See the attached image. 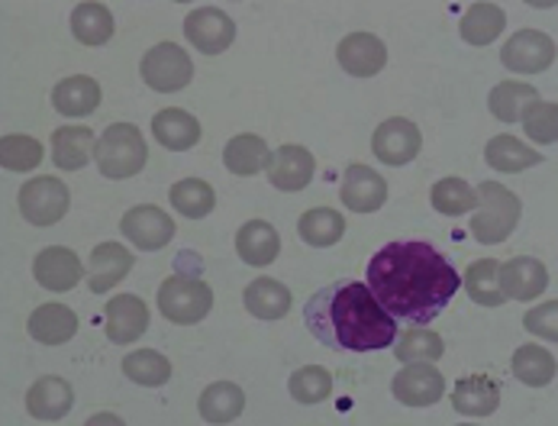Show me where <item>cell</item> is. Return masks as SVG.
<instances>
[{
  "instance_id": "cell-1",
  "label": "cell",
  "mask_w": 558,
  "mask_h": 426,
  "mask_svg": "<svg viewBox=\"0 0 558 426\" xmlns=\"http://www.w3.org/2000/svg\"><path fill=\"white\" fill-rule=\"evenodd\" d=\"M368 288L395 320L429 324L462 288V275L429 243L403 240L381 246L368 261Z\"/></svg>"
},
{
  "instance_id": "cell-2",
  "label": "cell",
  "mask_w": 558,
  "mask_h": 426,
  "mask_svg": "<svg viewBox=\"0 0 558 426\" xmlns=\"http://www.w3.org/2000/svg\"><path fill=\"white\" fill-rule=\"evenodd\" d=\"M314 340L336 352H378L398 342V320L365 281H332L304 307Z\"/></svg>"
},
{
  "instance_id": "cell-3",
  "label": "cell",
  "mask_w": 558,
  "mask_h": 426,
  "mask_svg": "<svg viewBox=\"0 0 558 426\" xmlns=\"http://www.w3.org/2000/svg\"><path fill=\"white\" fill-rule=\"evenodd\" d=\"M94 162H97L100 174L110 181H123V178L140 174L143 166L149 162V146L143 139V130L133 123H110L97 136Z\"/></svg>"
},
{
  "instance_id": "cell-4",
  "label": "cell",
  "mask_w": 558,
  "mask_h": 426,
  "mask_svg": "<svg viewBox=\"0 0 558 426\" xmlns=\"http://www.w3.org/2000/svg\"><path fill=\"white\" fill-rule=\"evenodd\" d=\"M478 210L469 223L472 236L481 246H497L504 240H510V233L520 223L523 204L513 191H507L500 181H481L478 184Z\"/></svg>"
},
{
  "instance_id": "cell-5",
  "label": "cell",
  "mask_w": 558,
  "mask_h": 426,
  "mask_svg": "<svg viewBox=\"0 0 558 426\" xmlns=\"http://www.w3.org/2000/svg\"><path fill=\"white\" fill-rule=\"evenodd\" d=\"M159 304L161 317L178 324V327H194L201 324L210 307H214V291L204 278L194 275H171L159 284Z\"/></svg>"
},
{
  "instance_id": "cell-6",
  "label": "cell",
  "mask_w": 558,
  "mask_h": 426,
  "mask_svg": "<svg viewBox=\"0 0 558 426\" xmlns=\"http://www.w3.org/2000/svg\"><path fill=\"white\" fill-rule=\"evenodd\" d=\"M16 204H20V214H23L26 223H33V227H56L69 214V207H72V191L65 187L62 178L39 174V178H29L20 187Z\"/></svg>"
},
{
  "instance_id": "cell-7",
  "label": "cell",
  "mask_w": 558,
  "mask_h": 426,
  "mask_svg": "<svg viewBox=\"0 0 558 426\" xmlns=\"http://www.w3.org/2000/svg\"><path fill=\"white\" fill-rule=\"evenodd\" d=\"M556 39L549 33H543V29H520L500 49L504 69L517 72V75H543L556 62Z\"/></svg>"
},
{
  "instance_id": "cell-8",
  "label": "cell",
  "mask_w": 558,
  "mask_h": 426,
  "mask_svg": "<svg viewBox=\"0 0 558 426\" xmlns=\"http://www.w3.org/2000/svg\"><path fill=\"white\" fill-rule=\"evenodd\" d=\"M140 72H143V82L153 87V90H159V94H174V90H184V87L191 85V78H194V62H191V56H187L181 46H174V42H159V46H153V49L143 56Z\"/></svg>"
},
{
  "instance_id": "cell-9",
  "label": "cell",
  "mask_w": 558,
  "mask_h": 426,
  "mask_svg": "<svg viewBox=\"0 0 558 426\" xmlns=\"http://www.w3.org/2000/svg\"><path fill=\"white\" fill-rule=\"evenodd\" d=\"M187 42L204 56H223L236 39V23L220 7H197L184 16Z\"/></svg>"
},
{
  "instance_id": "cell-10",
  "label": "cell",
  "mask_w": 558,
  "mask_h": 426,
  "mask_svg": "<svg viewBox=\"0 0 558 426\" xmlns=\"http://www.w3.org/2000/svg\"><path fill=\"white\" fill-rule=\"evenodd\" d=\"M120 233L140 249V253H159L174 240V220L156 204H136L123 214Z\"/></svg>"
},
{
  "instance_id": "cell-11",
  "label": "cell",
  "mask_w": 558,
  "mask_h": 426,
  "mask_svg": "<svg viewBox=\"0 0 558 426\" xmlns=\"http://www.w3.org/2000/svg\"><path fill=\"white\" fill-rule=\"evenodd\" d=\"M391 394L403 407H433L446 394V378L433 362L403 365L391 378Z\"/></svg>"
},
{
  "instance_id": "cell-12",
  "label": "cell",
  "mask_w": 558,
  "mask_h": 426,
  "mask_svg": "<svg viewBox=\"0 0 558 426\" xmlns=\"http://www.w3.org/2000/svg\"><path fill=\"white\" fill-rule=\"evenodd\" d=\"M420 149H423V133L407 117H391V120L378 123V130L372 136V153L378 156V162L395 166V169L413 162L420 156Z\"/></svg>"
},
{
  "instance_id": "cell-13",
  "label": "cell",
  "mask_w": 558,
  "mask_h": 426,
  "mask_svg": "<svg viewBox=\"0 0 558 426\" xmlns=\"http://www.w3.org/2000/svg\"><path fill=\"white\" fill-rule=\"evenodd\" d=\"M33 278L46 291L62 294V291H72L78 281H87V265L69 246H49L33 258Z\"/></svg>"
},
{
  "instance_id": "cell-14",
  "label": "cell",
  "mask_w": 558,
  "mask_h": 426,
  "mask_svg": "<svg viewBox=\"0 0 558 426\" xmlns=\"http://www.w3.org/2000/svg\"><path fill=\"white\" fill-rule=\"evenodd\" d=\"M336 59L352 78H375L388 65V46L375 33H349L336 46Z\"/></svg>"
},
{
  "instance_id": "cell-15",
  "label": "cell",
  "mask_w": 558,
  "mask_h": 426,
  "mask_svg": "<svg viewBox=\"0 0 558 426\" xmlns=\"http://www.w3.org/2000/svg\"><path fill=\"white\" fill-rule=\"evenodd\" d=\"M104 330L107 340L117 345L136 342L149 330V307L143 297L136 294H117L113 301H107L104 307Z\"/></svg>"
},
{
  "instance_id": "cell-16",
  "label": "cell",
  "mask_w": 558,
  "mask_h": 426,
  "mask_svg": "<svg viewBox=\"0 0 558 426\" xmlns=\"http://www.w3.org/2000/svg\"><path fill=\"white\" fill-rule=\"evenodd\" d=\"M339 197L352 214H375L388 200V181L368 166H349L339 184Z\"/></svg>"
},
{
  "instance_id": "cell-17",
  "label": "cell",
  "mask_w": 558,
  "mask_h": 426,
  "mask_svg": "<svg viewBox=\"0 0 558 426\" xmlns=\"http://www.w3.org/2000/svg\"><path fill=\"white\" fill-rule=\"evenodd\" d=\"M136 265V256L120 246V243H100L90 249V258H87V288L90 294H107L113 291Z\"/></svg>"
},
{
  "instance_id": "cell-18",
  "label": "cell",
  "mask_w": 558,
  "mask_h": 426,
  "mask_svg": "<svg viewBox=\"0 0 558 426\" xmlns=\"http://www.w3.org/2000/svg\"><path fill=\"white\" fill-rule=\"evenodd\" d=\"M72 404H75V391L59 375H43L26 391V411L36 421H49V424L52 421H62V417L72 414Z\"/></svg>"
},
{
  "instance_id": "cell-19",
  "label": "cell",
  "mask_w": 558,
  "mask_h": 426,
  "mask_svg": "<svg viewBox=\"0 0 558 426\" xmlns=\"http://www.w3.org/2000/svg\"><path fill=\"white\" fill-rule=\"evenodd\" d=\"M504 294L507 301H520L530 304L536 301L546 288H549V268L533 256H517L510 261H504Z\"/></svg>"
},
{
  "instance_id": "cell-20",
  "label": "cell",
  "mask_w": 558,
  "mask_h": 426,
  "mask_svg": "<svg viewBox=\"0 0 558 426\" xmlns=\"http://www.w3.org/2000/svg\"><path fill=\"white\" fill-rule=\"evenodd\" d=\"M314 171H317V159L311 149L304 146H281L275 153V166L268 171V181L271 187L278 191H304L311 181H314Z\"/></svg>"
},
{
  "instance_id": "cell-21",
  "label": "cell",
  "mask_w": 558,
  "mask_h": 426,
  "mask_svg": "<svg viewBox=\"0 0 558 426\" xmlns=\"http://www.w3.org/2000/svg\"><path fill=\"white\" fill-rule=\"evenodd\" d=\"M452 407L462 417H475V421L490 417L500 407V388L487 375H465L452 388Z\"/></svg>"
},
{
  "instance_id": "cell-22",
  "label": "cell",
  "mask_w": 558,
  "mask_h": 426,
  "mask_svg": "<svg viewBox=\"0 0 558 426\" xmlns=\"http://www.w3.org/2000/svg\"><path fill=\"white\" fill-rule=\"evenodd\" d=\"M29 337L43 345H62L78 333V314L65 304H39L26 320Z\"/></svg>"
},
{
  "instance_id": "cell-23",
  "label": "cell",
  "mask_w": 558,
  "mask_h": 426,
  "mask_svg": "<svg viewBox=\"0 0 558 426\" xmlns=\"http://www.w3.org/2000/svg\"><path fill=\"white\" fill-rule=\"evenodd\" d=\"M97 153V136L90 133V126H59L52 133V162L59 171H78L84 169Z\"/></svg>"
},
{
  "instance_id": "cell-24",
  "label": "cell",
  "mask_w": 558,
  "mask_h": 426,
  "mask_svg": "<svg viewBox=\"0 0 558 426\" xmlns=\"http://www.w3.org/2000/svg\"><path fill=\"white\" fill-rule=\"evenodd\" d=\"M236 253L245 265L265 268L281 256V236L268 220H245L236 230Z\"/></svg>"
},
{
  "instance_id": "cell-25",
  "label": "cell",
  "mask_w": 558,
  "mask_h": 426,
  "mask_svg": "<svg viewBox=\"0 0 558 426\" xmlns=\"http://www.w3.org/2000/svg\"><path fill=\"white\" fill-rule=\"evenodd\" d=\"M153 136L168 153H184L201 143V123L194 113H187L181 107H168L153 117Z\"/></svg>"
},
{
  "instance_id": "cell-26",
  "label": "cell",
  "mask_w": 558,
  "mask_h": 426,
  "mask_svg": "<svg viewBox=\"0 0 558 426\" xmlns=\"http://www.w3.org/2000/svg\"><path fill=\"white\" fill-rule=\"evenodd\" d=\"M223 166L240 174V178H252L262 171H271L275 166V153L268 149V143L255 133H240L227 143L223 149Z\"/></svg>"
},
{
  "instance_id": "cell-27",
  "label": "cell",
  "mask_w": 558,
  "mask_h": 426,
  "mask_svg": "<svg viewBox=\"0 0 558 426\" xmlns=\"http://www.w3.org/2000/svg\"><path fill=\"white\" fill-rule=\"evenodd\" d=\"M242 304L252 317L258 320H281L291 311V291L288 284L275 281V278H255L245 284L242 291Z\"/></svg>"
},
{
  "instance_id": "cell-28",
  "label": "cell",
  "mask_w": 558,
  "mask_h": 426,
  "mask_svg": "<svg viewBox=\"0 0 558 426\" xmlns=\"http://www.w3.org/2000/svg\"><path fill=\"white\" fill-rule=\"evenodd\" d=\"M52 107L62 117H90L100 107V85L90 75H69L52 87Z\"/></svg>"
},
{
  "instance_id": "cell-29",
  "label": "cell",
  "mask_w": 558,
  "mask_h": 426,
  "mask_svg": "<svg viewBox=\"0 0 558 426\" xmlns=\"http://www.w3.org/2000/svg\"><path fill=\"white\" fill-rule=\"evenodd\" d=\"M484 162L494 171H500V174H513V171H526L539 166L543 153L530 149V143H523V139L510 136V133H500L484 146Z\"/></svg>"
},
{
  "instance_id": "cell-30",
  "label": "cell",
  "mask_w": 558,
  "mask_h": 426,
  "mask_svg": "<svg viewBox=\"0 0 558 426\" xmlns=\"http://www.w3.org/2000/svg\"><path fill=\"white\" fill-rule=\"evenodd\" d=\"M197 411L207 424H233L245 411V391H242L236 381H214L204 388L201 401H197Z\"/></svg>"
},
{
  "instance_id": "cell-31",
  "label": "cell",
  "mask_w": 558,
  "mask_h": 426,
  "mask_svg": "<svg viewBox=\"0 0 558 426\" xmlns=\"http://www.w3.org/2000/svg\"><path fill=\"white\" fill-rule=\"evenodd\" d=\"M500 275H504V265L497 258H478V261H472L465 268L462 284H465V291H469V297L475 304H481V307H500L507 301Z\"/></svg>"
},
{
  "instance_id": "cell-32",
  "label": "cell",
  "mask_w": 558,
  "mask_h": 426,
  "mask_svg": "<svg viewBox=\"0 0 558 426\" xmlns=\"http://www.w3.org/2000/svg\"><path fill=\"white\" fill-rule=\"evenodd\" d=\"M504 26H507V13H504V7H497V3H472L465 13H462V20H459V33H462V39L469 42V46H490L500 33H504Z\"/></svg>"
},
{
  "instance_id": "cell-33",
  "label": "cell",
  "mask_w": 558,
  "mask_h": 426,
  "mask_svg": "<svg viewBox=\"0 0 558 426\" xmlns=\"http://www.w3.org/2000/svg\"><path fill=\"white\" fill-rule=\"evenodd\" d=\"M72 36L78 39L81 46H107L113 36V13L104 3L84 0L72 10Z\"/></svg>"
},
{
  "instance_id": "cell-34",
  "label": "cell",
  "mask_w": 558,
  "mask_h": 426,
  "mask_svg": "<svg viewBox=\"0 0 558 426\" xmlns=\"http://www.w3.org/2000/svg\"><path fill=\"white\" fill-rule=\"evenodd\" d=\"M536 100H539V90L533 85H526V82H517V78L494 85L490 94H487V107H490V113L500 123H520L523 120V110L530 104H536Z\"/></svg>"
},
{
  "instance_id": "cell-35",
  "label": "cell",
  "mask_w": 558,
  "mask_h": 426,
  "mask_svg": "<svg viewBox=\"0 0 558 426\" xmlns=\"http://www.w3.org/2000/svg\"><path fill=\"white\" fill-rule=\"evenodd\" d=\"M513 375L526 385V388H546L553 378H556V355L539 345V342H526L513 352V362H510Z\"/></svg>"
},
{
  "instance_id": "cell-36",
  "label": "cell",
  "mask_w": 558,
  "mask_h": 426,
  "mask_svg": "<svg viewBox=\"0 0 558 426\" xmlns=\"http://www.w3.org/2000/svg\"><path fill=\"white\" fill-rule=\"evenodd\" d=\"M429 204L442 217H462L478 210V187H472L465 178H439L429 191Z\"/></svg>"
},
{
  "instance_id": "cell-37",
  "label": "cell",
  "mask_w": 558,
  "mask_h": 426,
  "mask_svg": "<svg viewBox=\"0 0 558 426\" xmlns=\"http://www.w3.org/2000/svg\"><path fill=\"white\" fill-rule=\"evenodd\" d=\"M298 233L307 246L314 249H329L345 236V217L332 207H314L298 220Z\"/></svg>"
},
{
  "instance_id": "cell-38",
  "label": "cell",
  "mask_w": 558,
  "mask_h": 426,
  "mask_svg": "<svg viewBox=\"0 0 558 426\" xmlns=\"http://www.w3.org/2000/svg\"><path fill=\"white\" fill-rule=\"evenodd\" d=\"M171 207L187 217V220H201L207 214H214L217 207V191L204 181V178H181L178 184H171L168 191Z\"/></svg>"
},
{
  "instance_id": "cell-39",
  "label": "cell",
  "mask_w": 558,
  "mask_h": 426,
  "mask_svg": "<svg viewBox=\"0 0 558 426\" xmlns=\"http://www.w3.org/2000/svg\"><path fill=\"white\" fill-rule=\"evenodd\" d=\"M123 375L143 388H161L171 378V362L159 349H136L123 358Z\"/></svg>"
},
{
  "instance_id": "cell-40",
  "label": "cell",
  "mask_w": 558,
  "mask_h": 426,
  "mask_svg": "<svg viewBox=\"0 0 558 426\" xmlns=\"http://www.w3.org/2000/svg\"><path fill=\"white\" fill-rule=\"evenodd\" d=\"M43 159H46V149H43V143L33 139V136L7 133V136L0 139V166H3V171H16V174L36 171Z\"/></svg>"
},
{
  "instance_id": "cell-41",
  "label": "cell",
  "mask_w": 558,
  "mask_h": 426,
  "mask_svg": "<svg viewBox=\"0 0 558 426\" xmlns=\"http://www.w3.org/2000/svg\"><path fill=\"white\" fill-rule=\"evenodd\" d=\"M442 352H446V342H442V337H439V333H433V330H423V327L407 330V333L395 342V355H398V362H403V365L436 362V358H442Z\"/></svg>"
},
{
  "instance_id": "cell-42",
  "label": "cell",
  "mask_w": 558,
  "mask_h": 426,
  "mask_svg": "<svg viewBox=\"0 0 558 426\" xmlns=\"http://www.w3.org/2000/svg\"><path fill=\"white\" fill-rule=\"evenodd\" d=\"M288 391L298 404H319L332 394V375L323 365H304L291 375Z\"/></svg>"
},
{
  "instance_id": "cell-43",
  "label": "cell",
  "mask_w": 558,
  "mask_h": 426,
  "mask_svg": "<svg viewBox=\"0 0 558 426\" xmlns=\"http://www.w3.org/2000/svg\"><path fill=\"white\" fill-rule=\"evenodd\" d=\"M520 126L536 146H553V143H558V104L539 97L536 104H530L523 110Z\"/></svg>"
},
{
  "instance_id": "cell-44",
  "label": "cell",
  "mask_w": 558,
  "mask_h": 426,
  "mask_svg": "<svg viewBox=\"0 0 558 426\" xmlns=\"http://www.w3.org/2000/svg\"><path fill=\"white\" fill-rule=\"evenodd\" d=\"M523 327L546 342H558V301H546V304H536L526 311L523 317Z\"/></svg>"
},
{
  "instance_id": "cell-45",
  "label": "cell",
  "mask_w": 558,
  "mask_h": 426,
  "mask_svg": "<svg viewBox=\"0 0 558 426\" xmlns=\"http://www.w3.org/2000/svg\"><path fill=\"white\" fill-rule=\"evenodd\" d=\"M84 426H126V424H123L117 414H107V411H104V414H94V417H87V424Z\"/></svg>"
},
{
  "instance_id": "cell-46",
  "label": "cell",
  "mask_w": 558,
  "mask_h": 426,
  "mask_svg": "<svg viewBox=\"0 0 558 426\" xmlns=\"http://www.w3.org/2000/svg\"><path fill=\"white\" fill-rule=\"evenodd\" d=\"M459 426H478V424H459Z\"/></svg>"
}]
</instances>
